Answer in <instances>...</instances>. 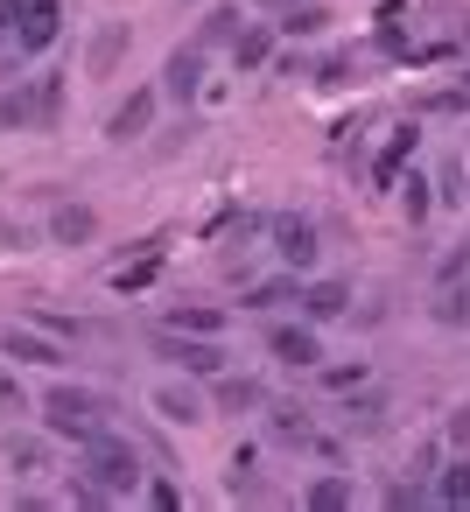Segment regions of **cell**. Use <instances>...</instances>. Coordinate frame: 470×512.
Masks as SVG:
<instances>
[{"mask_svg": "<svg viewBox=\"0 0 470 512\" xmlns=\"http://www.w3.org/2000/svg\"><path fill=\"white\" fill-rule=\"evenodd\" d=\"M99 428H113V400L92 386H50L43 393V435L50 442H92Z\"/></svg>", "mask_w": 470, "mask_h": 512, "instance_id": "cell-1", "label": "cell"}, {"mask_svg": "<svg viewBox=\"0 0 470 512\" xmlns=\"http://www.w3.org/2000/svg\"><path fill=\"white\" fill-rule=\"evenodd\" d=\"M78 449H85V477H92L106 498H134V491H141V477H148V470H141V449H134L127 435L99 428V435H92V442H78Z\"/></svg>", "mask_w": 470, "mask_h": 512, "instance_id": "cell-2", "label": "cell"}, {"mask_svg": "<svg viewBox=\"0 0 470 512\" xmlns=\"http://www.w3.org/2000/svg\"><path fill=\"white\" fill-rule=\"evenodd\" d=\"M148 351H155V358H169V365H183V372H204V379H218V372H225V358H232V351H225L218 337H197V330H169V323H162V330L148 337Z\"/></svg>", "mask_w": 470, "mask_h": 512, "instance_id": "cell-3", "label": "cell"}, {"mask_svg": "<svg viewBox=\"0 0 470 512\" xmlns=\"http://www.w3.org/2000/svg\"><path fill=\"white\" fill-rule=\"evenodd\" d=\"M267 239H274V260H281L288 274H309L316 253H323V232H316V218H302V211H281V218L267 225Z\"/></svg>", "mask_w": 470, "mask_h": 512, "instance_id": "cell-4", "label": "cell"}, {"mask_svg": "<svg viewBox=\"0 0 470 512\" xmlns=\"http://www.w3.org/2000/svg\"><path fill=\"white\" fill-rule=\"evenodd\" d=\"M155 113H162V92H155V85H141V92H127V99L113 106V120H106V141H113V148H127V141H141V134L155 127Z\"/></svg>", "mask_w": 470, "mask_h": 512, "instance_id": "cell-5", "label": "cell"}, {"mask_svg": "<svg viewBox=\"0 0 470 512\" xmlns=\"http://www.w3.org/2000/svg\"><path fill=\"white\" fill-rule=\"evenodd\" d=\"M267 351H274L288 372H316V365H323V337H316V323H274V330H267Z\"/></svg>", "mask_w": 470, "mask_h": 512, "instance_id": "cell-6", "label": "cell"}, {"mask_svg": "<svg viewBox=\"0 0 470 512\" xmlns=\"http://www.w3.org/2000/svg\"><path fill=\"white\" fill-rule=\"evenodd\" d=\"M57 29H64V0H29L22 22H15V50L22 57H43L57 43Z\"/></svg>", "mask_w": 470, "mask_h": 512, "instance_id": "cell-7", "label": "cell"}, {"mask_svg": "<svg viewBox=\"0 0 470 512\" xmlns=\"http://www.w3.org/2000/svg\"><path fill=\"white\" fill-rule=\"evenodd\" d=\"M204 92V50L197 43H183V50H169V64H162V99H197Z\"/></svg>", "mask_w": 470, "mask_h": 512, "instance_id": "cell-8", "label": "cell"}, {"mask_svg": "<svg viewBox=\"0 0 470 512\" xmlns=\"http://www.w3.org/2000/svg\"><path fill=\"white\" fill-rule=\"evenodd\" d=\"M0 351L22 358V365H64L71 351L57 344V330H0Z\"/></svg>", "mask_w": 470, "mask_h": 512, "instance_id": "cell-9", "label": "cell"}, {"mask_svg": "<svg viewBox=\"0 0 470 512\" xmlns=\"http://www.w3.org/2000/svg\"><path fill=\"white\" fill-rule=\"evenodd\" d=\"M127 50H134L127 22H99V36H92V50H85V71H92V78H113Z\"/></svg>", "mask_w": 470, "mask_h": 512, "instance_id": "cell-10", "label": "cell"}, {"mask_svg": "<svg viewBox=\"0 0 470 512\" xmlns=\"http://www.w3.org/2000/svg\"><path fill=\"white\" fill-rule=\"evenodd\" d=\"M414 148H421V134H414V127H393V134H386V148L372 155V190H393V176L414 162Z\"/></svg>", "mask_w": 470, "mask_h": 512, "instance_id": "cell-11", "label": "cell"}, {"mask_svg": "<svg viewBox=\"0 0 470 512\" xmlns=\"http://www.w3.org/2000/svg\"><path fill=\"white\" fill-rule=\"evenodd\" d=\"M295 302L309 323H337V316H351V281H309Z\"/></svg>", "mask_w": 470, "mask_h": 512, "instance_id": "cell-12", "label": "cell"}, {"mask_svg": "<svg viewBox=\"0 0 470 512\" xmlns=\"http://www.w3.org/2000/svg\"><path fill=\"white\" fill-rule=\"evenodd\" d=\"M50 239L57 246H92L99 239V211L92 204H57L50 211Z\"/></svg>", "mask_w": 470, "mask_h": 512, "instance_id": "cell-13", "label": "cell"}, {"mask_svg": "<svg viewBox=\"0 0 470 512\" xmlns=\"http://www.w3.org/2000/svg\"><path fill=\"white\" fill-rule=\"evenodd\" d=\"M155 414H162L169 428H197L211 407H204V393H197V386H155Z\"/></svg>", "mask_w": 470, "mask_h": 512, "instance_id": "cell-14", "label": "cell"}, {"mask_svg": "<svg viewBox=\"0 0 470 512\" xmlns=\"http://www.w3.org/2000/svg\"><path fill=\"white\" fill-rule=\"evenodd\" d=\"M232 64L239 71H267L274 64V29H239L232 36Z\"/></svg>", "mask_w": 470, "mask_h": 512, "instance_id": "cell-15", "label": "cell"}, {"mask_svg": "<svg viewBox=\"0 0 470 512\" xmlns=\"http://www.w3.org/2000/svg\"><path fill=\"white\" fill-rule=\"evenodd\" d=\"M393 190H400V211H407V225H428V211H435V183L428 176H393Z\"/></svg>", "mask_w": 470, "mask_h": 512, "instance_id": "cell-16", "label": "cell"}, {"mask_svg": "<svg viewBox=\"0 0 470 512\" xmlns=\"http://www.w3.org/2000/svg\"><path fill=\"white\" fill-rule=\"evenodd\" d=\"M218 407H225V414H253V407H267V386H260V379L218 372Z\"/></svg>", "mask_w": 470, "mask_h": 512, "instance_id": "cell-17", "label": "cell"}, {"mask_svg": "<svg viewBox=\"0 0 470 512\" xmlns=\"http://www.w3.org/2000/svg\"><path fill=\"white\" fill-rule=\"evenodd\" d=\"M435 498L456 505V512H470V456H456V463L435 470Z\"/></svg>", "mask_w": 470, "mask_h": 512, "instance_id": "cell-18", "label": "cell"}, {"mask_svg": "<svg viewBox=\"0 0 470 512\" xmlns=\"http://www.w3.org/2000/svg\"><path fill=\"white\" fill-rule=\"evenodd\" d=\"M8 463H15V477H43V470H50V442H36V435H8Z\"/></svg>", "mask_w": 470, "mask_h": 512, "instance_id": "cell-19", "label": "cell"}, {"mask_svg": "<svg viewBox=\"0 0 470 512\" xmlns=\"http://www.w3.org/2000/svg\"><path fill=\"white\" fill-rule=\"evenodd\" d=\"M288 295H302V274H288V267H281V274H274V281H260V288H253L239 309H281Z\"/></svg>", "mask_w": 470, "mask_h": 512, "instance_id": "cell-20", "label": "cell"}, {"mask_svg": "<svg viewBox=\"0 0 470 512\" xmlns=\"http://www.w3.org/2000/svg\"><path fill=\"white\" fill-rule=\"evenodd\" d=\"M302 505H309V512H344V505H351V477H316V484L302 491Z\"/></svg>", "mask_w": 470, "mask_h": 512, "instance_id": "cell-21", "label": "cell"}, {"mask_svg": "<svg viewBox=\"0 0 470 512\" xmlns=\"http://www.w3.org/2000/svg\"><path fill=\"white\" fill-rule=\"evenodd\" d=\"M22 134V127H36V85H22V92H0V134Z\"/></svg>", "mask_w": 470, "mask_h": 512, "instance_id": "cell-22", "label": "cell"}, {"mask_svg": "<svg viewBox=\"0 0 470 512\" xmlns=\"http://www.w3.org/2000/svg\"><path fill=\"white\" fill-rule=\"evenodd\" d=\"M162 323H169V330H197V337H218V330H225V309H204V302H197V309H169Z\"/></svg>", "mask_w": 470, "mask_h": 512, "instance_id": "cell-23", "label": "cell"}, {"mask_svg": "<svg viewBox=\"0 0 470 512\" xmlns=\"http://www.w3.org/2000/svg\"><path fill=\"white\" fill-rule=\"evenodd\" d=\"M267 435H274V442H316V435H309V407H274V414H267Z\"/></svg>", "mask_w": 470, "mask_h": 512, "instance_id": "cell-24", "label": "cell"}, {"mask_svg": "<svg viewBox=\"0 0 470 512\" xmlns=\"http://www.w3.org/2000/svg\"><path fill=\"white\" fill-rule=\"evenodd\" d=\"M155 274H162V253H148V260H134V267H120V274H113V295H141V288H155Z\"/></svg>", "mask_w": 470, "mask_h": 512, "instance_id": "cell-25", "label": "cell"}, {"mask_svg": "<svg viewBox=\"0 0 470 512\" xmlns=\"http://www.w3.org/2000/svg\"><path fill=\"white\" fill-rule=\"evenodd\" d=\"M64 120V78H36V127Z\"/></svg>", "mask_w": 470, "mask_h": 512, "instance_id": "cell-26", "label": "cell"}, {"mask_svg": "<svg viewBox=\"0 0 470 512\" xmlns=\"http://www.w3.org/2000/svg\"><path fill=\"white\" fill-rule=\"evenodd\" d=\"M239 36V8H211L204 15V36H197V50H211V43H232Z\"/></svg>", "mask_w": 470, "mask_h": 512, "instance_id": "cell-27", "label": "cell"}, {"mask_svg": "<svg viewBox=\"0 0 470 512\" xmlns=\"http://www.w3.org/2000/svg\"><path fill=\"white\" fill-rule=\"evenodd\" d=\"M281 29H288V36H323V29H330V15L316 8V0H302V8H288V22H281Z\"/></svg>", "mask_w": 470, "mask_h": 512, "instance_id": "cell-28", "label": "cell"}, {"mask_svg": "<svg viewBox=\"0 0 470 512\" xmlns=\"http://www.w3.org/2000/svg\"><path fill=\"white\" fill-rule=\"evenodd\" d=\"M435 204H449V211H463V204H470V190H463V162H449V169L435 176Z\"/></svg>", "mask_w": 470, "mask_h": 512, "instance_id": "cell-29", "label": "cell"}, {"mask_svg": "<svg viewBox=\"0 0 470 512\" xmlns=\"http://www.w3.org/2000/svg\"><path fill=\"white\" fill-rule=\"evenodd\" d=\"M344 421H351L358 435H379V428H386V400H358V407H351Z\"/></svg>", "mask_w": 470, "mask_h": 512, "instance_id": "cell-30", "label": "cell"}, {"mask_svg": "<svg viewBox=\"0 0 470 512\" xmlns=\"http://www.w3.org/2000/svg\"><path fill=\"white\" fill-rule=\"evenodd\" d=\"M141 491H148V505H155V512H183V491H176L169 477H141Z\"/></svg>", "mask_w": 470, "mask_h": 512, "instance_id": "cell-31", "label": "cell"}, {"mask_svg": "<svg viewBox=\"0 0 470 512\" xmlns=\"http://www.w3.org/2000/svg\"><path fill=\"white\" fill-rule=\"evenodd\" d=\"M435 323H470V288H463V295L449 288V295L435 302Z\"/></svg>", "mask_w": 470, "mask_h": 512, "instance_id": "cell-32", "label": "cell"}, {"mask_svg": "<svg viewBox=\"0 0 470 512\" xmlns=\"http://www.w3.org/2000/svg\"><path fill=\"white\" fill-rule=\"evenodd\" d=\"M323 386L330 393H351V386H365V365H337V372H323Z\"/></svg>", "mask_w": 470, "mask_h": 512, "instance_id": "cell-33", "label": "cell"}, {"mask_svg": "<svg viewBox=\"0 0 470 512\" xmlns=\"http://www.w3.org/2000/svg\"><path fill=\"white\" fill-rule=\"evenodd\" d=\"M428 106H435V113H463V106H470V78H463V85H449V92H435Z\"/></svg>", "mask_w": 470, "mask_h": 512, "instance_id": "cell-34", "label": "cell"}, {"mask_svg": "<svg viewBox=\"0 0 470 512\" xmlns=\"http://www.w3.org/2000/svg\"><path fill=\"white\" fill-rule=\"evenodd\" d=\"M316 85H351V57H330V64L316 71Z\"/></svg>", "mask_w": 470, "mask_h": 512, "instance_id": "cell-35", "label": "cell"}, {"mask_svg": "<svg viewBox=\"0 0 470 512\" xmlns=\"http://www.w3.org/2000/svg\"><path fill=\"white\" fill-rule=\"evenodd\" d=\"M421 498H428L421 484H393V491H386V505H393V512H407V505H421Z\"/></svg>", "mask_w": 470, "mask_h": 512, "instance_id": "cell-36", "label": "cell"}, {"mask_svg": "<svg viewBox=\"0 0 470 512\" xmlns=\"http://www.w3.org/2000/svg\"><path fill=\"white\" fill-rule=\"evenodd\" d=\"M0 414H22V386H15V372H0Z\"/></svg>", "mask_w": 470, "mask_h": 512, "instance_id": "cell-37", "label": "cell"}, {"mask_svg": "<svg viewBox=\"0 0 470 512\" xmlns=\"http://www.w3.org/2000/svg\"><path fill=\"white\" fill-rule=\"evenodd\" d=\"M22 8H29V0H0V43H8V36H15V22H22Z\"/></svg>", "mask_w": 470, "mask_h": 512, "instance_id": "cell-38", "label": "cell"}]
</instances>
